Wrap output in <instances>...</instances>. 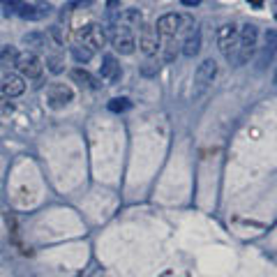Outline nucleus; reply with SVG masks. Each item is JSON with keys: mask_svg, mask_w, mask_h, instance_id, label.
Segmentation results:
<instances>
[{"mask_svg": "<svg viewBox=\"0 0 277 277\" xmlns=\"http://www.w3.org/2000/svg\"><path fill=\"white\" fill-rule=\"evenodd\" d=\"M273 81H275V86H277V67H275V76H273Z\"/></svg>", "mask_w": 277, "mask_h": 277, "instance_id": "a878e982", "label": "nucleus"}, {"mask_svg": "<svg viewBox=\"0 0 277 277\" xmlns=\"http://www.w3.org/2000/svg\"><path fill=\"white\" fill-rule=\"evenodd\" d=\"M0 88H2L5 97H19V95H23V90H26V79H23L21 74H12V72H7L5 81L0 83Z\"/></svg>", "mask_w": 277, "mask_h": 277, "instance_id": "ddd939ff", "label": "nucleus"}, {"mask_svg": "<svg viewBox=\"0 0 277 277\" xmlns=\"http://www.w3.org/2000/svg\"><path fill=\"white\" fill-rule=\"evenodd\" d=\"M74 100V90L69 88L67 83H51L47 88V102L51 109H62L67 107L69 102Z\"/></svg>", "mask_w": 277, "mask_h": 277, "instance_id": "6e6552de", "label": "nucleus"}, {"mask_svg": "<svg viewBox=\"0 0 277 277\" xmlns=\"http://www.w3.org/2000/svg\"><path fill=\"white\" fill-rule=\"evenodd\" d=\"M113 33H111V44H113V49L118 51V54L122 55H132L136 49V37H134V28H132V23H127V21H113Z\"/></svg>", "mask_w": 277, "mask_h": 277, "instance_id": "f03ea898", "label": "nucleus"}, {"mask_svg": "<svg viewBox=\"0 0 277 277\" xmlns=\"http://www.w3.org/2000/svg\"><path fill=\"white\" fill-rule=\"evenodd\" d=\"M0 2L7 7V12H9V9H16V7L21 5V0H0Z\"/></svg>", "mask_w": 277, "mask_h": 277, "instance_id": "5701e85b", "label": "nucleus"}, {"mask_svg": "<svg viewBox=\"0 0 277 277\" xmlns=\"http://www.w3.org/2000/svg\"><path fill=\"white\" fill-rule=\"evenodd\" d=\"M277 54V30H266L264 35V47H261V54H259L257 67L264 69L268 62L273 60V55Z\"/></svg>", "mask_w": 277, "mask_h": 277, "instance_id": "9d476101", "label": "nucleus"}, {"mask_svg": "<svg viewBox=\"0 0 277 277\" xmlns=\"http://www.w3.org/2000/svg\"><path fill=\"white\" fill-rule=\"evenodd\" d=\"M62 55H49L47 58V65H49V69L54 72V74H60L62 72Z\"/></svg>", "mask_w": 277, "mask_h": 277, "instance_id": "412c9836", "label": "nucleus"}, {"mask_svg": "<svg viewBox=\"0 0 277 277\" xmlns=\"http://www.w3.org/2000/svg\"><path fill=\"white\" fill-rule=\"evenodd\" d=\"M217 47H220V54H222L226 60L233 62L236 49H238V26L236 23H224V26L217 30Z\"/></svg>", "mask_w": 277, "mask_h": 277, "instance_id": "39448f33", "label": "nucleus"}, {"mask_svg": "<svg viewBox=\"0 0 277 277\" xmlns=\"http://www.w3.org/2000/svg\"><path fill=\"white\" fill-rule=\"evenodd\" d=\"M79 40H81L79 42L81 47L90 49L95 54V51H100V49L107 44V30L102 26H97V23H90V26H86L81 33H79Z\"/></svg>", "mask_w": 277, "mask_h": 277, "instance_id": "0eeeda50", "label": "nucleus"}, {"mask_svg": "<svg viewBox=\"0 0 277 277\" xmlns=\"http://www.w3.org/2000/svg\"><path fill=\"white\" fill-rule=\"evenodd\" d=\"M72 55H74L76 62H88L90 58H93V51L81 47V44H74V47H72Z\"/></svg>", "mask_w": 277, "mask_h": 277, "instance_id": "6ab92c4d", "label": "nucleus"}, {"mask_svg": "<svg viewBox=\"0 0 277 277\" xmlns=\"http://www.w3.org/2000/svg\"><path fill=\"white\" fill-rule=\"evenodd\" d=\"M217 76V62L213 58H206V60L196 67L194 72V86H192V97L194 100H201L203 95L210 90V86L215 83Z\"/></svg>", "mask_w": 277, "mask_h": 277, "instance_id": "7ed1b4c3", "label": "nucleus"}, {"mask_svg": "<svg viewBox=\"0 0 277 277\" xmlns=\"http://www.w3.org/2000/svg\"><path fill=\"white\" fill-rule=\"evenodd\" d=\"M185 28H192V19L187 14H164L157 19L155 33L164 40H173L176 35H180Z\"/></svg>", "mask_w": 277, "mask_h": 277, "instance_id": "20e7f679", "label": "nucleus"}, {"mask_svg": "<svg viewBox=\"0 0 277 277\" xmlns=\"http://www.w3.org/2000/svg\"><path fill=\"white\" fill-rule=\"evenodd\" d=\"M199 51H201V30L192 28L183 42V54L187 58H194V55H199Z\"/></svg>", "mask_w": 277, "mask_h": 277, "instance_id": "4468645a", "label": "nucleus"}, {"mask_svg": "<svg viewBox=\"0 0 277 277\" xmlns=\"http://www.w3.org/2000/svg\"><path fill=\"white\" fill-rule=\"evenodd\" d=\"M157 72H160V60L155 58H146V62L141 65V74L143 76H157Z\"/></svg>", "mask_w": 277, "mask_h": 277, "instance_id": "f3484780", "label": "nucleus"}, {"mask_svg": "<svg viewBox=\"0 0 277 277\" xmlns=\"http://www.w3.org/2000/svg\"><path fill=\"white\" fill-rule=\"evenodd\" d=\"M23 44H26V47H30V49H42V47H44V35H42V33L26 35V37H23Z\"/></svg>", "mask_w": 277, "mask_h": 277, "instance_id": "aec40b11", "label": "nucleus"}, {"mask_svg": "<svg viewBox=\"0 0 277 277\" xmlns=\"http://www.w3.org/2000/svg\"><path fill=\"white\" fill-rule=\"evenodd\" d=\"M132 107V102L127 97H115V100L109 102V111H113V113H122V111H127Z\"/></svg>", "mask_w": 277, "mask_h": 277, "instance_id": "a211bd4d", "label": "nucleus"}, {"mask_svg": "<svg viewBox=\"0 0 277 277\" xmlns=\"http://www.w3.org/2000/svg\"><path fill=\"white\" fill-rule=\"evenodd\" d=\"M14 12L19 14L21 19L40 21V19H44V16L51 14V5H44V2H37V5H19Z\"/></svg>", "mask_w": 277, "mask_h": 277, "instance_id": "f8f14e48", "label": "nucleus"}, {"mask_svg": "<svg viewBox=\"0 0 277 277\" xmlns=\"http://www.w3.org/2000/svg\"><path fill=\"white\" fill-rule=\"evenodd\" d=\"M139 49L143 51L146 58H155L157 51L162 49L160 40H157V33L153 26H143L141 28V35H139Z\"/></svg>", "mask_w": 277, "mask_h": 277, "instance_id": "1a4fd4ad", "label": "nucleus"}, {"mask_svg": "<svg viewBox=\"0 0 277 277\" xmlns=\"http://www.w3.org/2000/svg\"><path fill=\"white\" fill-rule=\"evenodd\" d=\"M100 74H102V79H104V81H109V83L120 81L122 69H120V65H118V60H115V55L107 54L104 58H102V69H100Z\"/></svg>", "mask_w": 277, "mask_h": 277, "instance_id": "9b49d317", "label": "nucleus"}, {"mask_svg": "<svg viewBox=\"0 0 277 277\" xmlns=\"http://www.w3.org/2000/svg\"><path fill=\"white\" fill-rule=\"evenodd\" d=\"M201 0H183V5H187V7H194V5H199Z\"/></svg>", "mask_w": 277, "mask_h": 277, "instance_id": "393cba45", "label": "nucleus"}, {"mask_svg": "<svg viewBox=\"0 0 277 277\" xmlns=\"http://www.w3.org/2000/svg\"><path fill=\"white\" fill-rule=\"evenodd\" d=\"M7 100H9V97H0V118L12 113V104H9Z\"/></svg>", "mask_w": 277, "mask_h": 277, "instance_id": "4be33fe9", "label": "nucleus"}, {"mask_svg": "<svg viewBox=\"0 0 277 277\" xmlns=\"http://www.w3.org/2000/svg\"><path fill=\"white\" fill-rule=\"evenodd\" d=\"M16 69L23 79H40L42 72H44V62L35 51H26V54H19Z\"/></svg>", "mask_w": 277, "mask_h": 277, "instance_id": "423d86ee", "label": "nucleus"}, {"mask_svg": "<svg viewBox=\"0 0 277 277\" xmlns=\"http://www.w3.org/2000/svg\"><path fill=\"white\" fill-rule=\"evenodd\" d=\"M16 60H19V51L14 47H5L0 51V67L2 69H7V72L16 69Z\"/></svg>", "mask_w": 277, "mask_h": 277, "instance_id": "dca6fc26", "label": "nucleus"}, {"mask_svg": "<svg viewBox=\"0 0 277 277\" xmlns=\"http://www.w3.org/2000/svg\"><path fill=\"white\" fill-rule=\"evenodd\" d=\"M247 2H250L252 7H257V9H261V7H264V0H247Z\"/></svg>", "mask_w": 277, "mask_h": 277, "instance_id": "b1692460", "label": "nucleus"}, {"mask_svg": "<svg viewBox=\"0 0 277 277\" xmlns=\"http://www.w3.org/2000/svg\"><path fill=\"white\" fill-rule=\"evenodd\" d=\"M275 19H277V2H275Z\"/></svg>", "mask_w": 277, "mask_h": 277, "instance_id": "bb28decb", "label": "nucleus"}, {"mask_svg": "<svg viewBox=\"0 0 277 277\" xmlns=\"http://www.w3.org/2000/svg\"><path fill=\"white\" fill-rule=\"evenodd\" d=\"M69 76H72V81L81 83V86H86V88H90V90H97V88H100V81H97V79L90 74L88 69H83V67H74L72 72H69Z\"/></svg>", "mask_w": 277, "mask_h": 277, "instance_id": "2eb2a0df", "label": "nucleus"}, {"mask_svg": "<svg viewBox=\"0 0 277 277\" xmlns=\"http://www.w3.org/2000/svg\"><path fill=\"white\" fill-rule=\"evenodd\" d=\"M259 49V28L254 23H245L243 28H238V49H236V58L233 65L243 67L254 58Z\"/></svg>", "mask_w": 277, "mask_h": 277, "instance_id": "f257e3e1", "label": "nucleus"}]
</instances>
